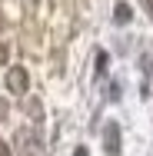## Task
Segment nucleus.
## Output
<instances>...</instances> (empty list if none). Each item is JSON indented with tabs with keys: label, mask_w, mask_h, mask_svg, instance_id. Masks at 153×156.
Instances as JSON below:
<instances>
[{
	"label": "nucleus",
	"mask_w": 153,
	"mask_h": 156,
	"mask_svg": "<svg viewBox=\"0 0 153 156\" xmlns=\"http://www.w3.org/2000/svg\"><path fill=\"white\" fill-rule=\"evenodd\" d=\"M117 20H130V7H126V3H117Z\"/></svg>",
	"instance_id": "3"
},
{
	"label": "nucleus",
	"mask_w": 153,
	"mask_h": 156,
	"mask_svg": "<svg viewBox=\"0 0 153 156\" xmlns=\"http://www.w3.org/2000/svg\"><path fill=\"white\" fill-rule=\"evenodd\" d=\"M107 140H110V143H107V153L117 156L120 153V146H117V126H107Z\"/></svg>",
	"instance_id": "2"
},
{
	"label": "nucleus",
	"mask_w": 153,
	"mask_h": 156,
	"mask_svg": "<svg viewBox=\"0 0 153 156\" xmlns=\"http://www.w3.org/2000/svg\"><path fill=\"white\" fill-rule=\"evenodd\" d=\"M0 156H10V150H7V143L0 140Z\"/></svg>",
	"instance_id": "4"
},
{
	"label": "nucleus",
	"mask_w": 153,
	"mask_h": 156,
	"mask_svg": "<svg viewBox=\"0 0 153 156\" xmlns=\"http://www.w3.org/2000/svg\"><path fill=\"white\" fill-rule=\"evenodd\" d=\"M143 3H147V13L153 17V0H143Z\"/></svg>",
	"instance_id": "6"
},
{
	"label": "nucleus",
	"mask_w": 153,
	"mask_h": 156,
	"mask_svg": "<svg viewBox=\"0 0 153 156\" xmlns=\"http://www.w3.org/2000/svg\"><path fill=\"white\" fill-rule=\"evenodd\" d=\"M7 60V47H3V43H0V63Z\"/></svg>",
	"instance_id": "5"
},
{
	"label": "nucleus",
	"mask_w": 153,
	"mask_h": 156,
	"mask_svg": "<svg viewBox=\"0 0 153 156\" xmlns=\"http://www.w3.org/2000/svg\"><path fill=\"white\" fill-rule=\"evenodd\" d=\"M7 87H10V93H27V87H30V76H27V70H20V66H13L10 73H7Z\"/></svg>",
	"instance_id": "1"
}]
</instances>
